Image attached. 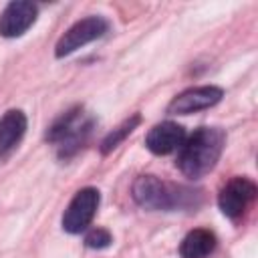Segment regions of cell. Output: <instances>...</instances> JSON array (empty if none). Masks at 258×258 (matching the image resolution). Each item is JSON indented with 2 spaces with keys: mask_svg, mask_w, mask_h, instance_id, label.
Returning <instances> with one entry per match:
<instances>
[{
  "mask_svg": "<svg viewBox=\"0 0 258 258\" xmlns=\"http://www.w3.org/2000/svg\"><path fill=\"white\" fill-rule=\"evenodd\" d=\"M226 143V133L218 127H200L194 135L181 143L177 155V167L185 177H202L214 169L222 155Z\"/></svg>",
  "mask_w": 258,
  "mask_h": 258,
  "instance_id": "6da1fadb",
  "label": "cell"
},
{
  "mask_svg": "<svg viewBox=\"0 0 258 258\" xmlns=\"http://www.w3.org/2000/svg\"><path fill=\"white\" fill-rule=\"evenodd\" d=\"M133 200L147 210H175L191 202V189L161 181L155 175H139L133 183Z\"/></svg>",
  "mask_w": 258,
  "mask_h": 258,
  "instance_id": "7a4b0ae2",
  "label": "cell"
},
{
  "mask_svg": "<svg viewBox=\"0 0 258 258\" xmlns=\"http://www.w3.org/2000/svg\"><path fill=\"white\" fill-rule=\"evenodd\" d=\"M89 127H91V121H85L83 119L81 109H73L67 115H62L50 127V131H48L46 137H48V141L56 143L58 153L62 157H67L75 149H79V145L85 141V137L89 133Z\"/></svg>",
  "mask_w": 258,
  "mask_h": 258,
  "instance_id": "3957f363",
  "label": "cell"
},
{
  "mask_svg": "<svg viewBox=\"0 0 258 258\" xmlns=\"http://www.w3.org/2000/svg\"><path fill=\"white\" fill-rule=\"evenodd\" d=\"M109 28V22L103 18V16H87L79 22H75L56 42L54 46V56L56 58H62L71 52H75L77 48L101 38Z\"/></svg>",
  "mask_w": 258,
  "mask_h": 258,
  "instance_id": "277c9868",
  "label": "cell"
},
{
  "mask_svg": "<svg viewBox=\"0 0 258 258\" xmlns=\"http://www.w3.org/2000/svg\"><path fill=\"white\" fill-rule=\"evenodd\" d=\"M99 191L95 187H83L75 194L69 208L62 214V228L69 234H81L93 220L99 208Z\"/></svg>",
  "mask_w": 258,
  "mask_h": 258,
  "instance_id": "5b68a950",
  "label": "cell"
},
{
  "mask_svg": "<svg viewBox=\"0 0 258 258\" xmlns=\"http://www.w3.org/2000/svg\"><path fill=\"white\" fill-rule=\"evenodd\" d=\"M254 198H256V183L248 177H234L220 189L218 204L226 218L236 220L246 212V208Z\"/></svg>",
  "mask_w": 258,
  "mask_h": 258,
  "instance_id": "8992f818",
  "label": "cell"
},
{
  "mask_svg": "<svg viewBox=\"0 0 258 258\" xmlns=\"http://www.w3.org/2000/svg\"><path fill=\"white\" fill-rule=\"evenodd\" d=\"M222 97H224V91L220 87H214V85L194 87V89H187V91L179 93L177 97H173L171 103L167 105V113L169 115H189V113L214 107L216 103H220Z\"/></svg>",
  "mask_w": 258,
  "mask_h": 258,
  "instance_id": "52a82bcc",
  "label": "cell"
},
{
  "mask_svg": "<svg viewBox=\"0 0 258 258\" xmlns=\"http://www.w3.org/2000/svg\"><path fill=\"white\" fill-rule=\"evenodd\" d=\"M36 6L26 0L10 2L0 14V36L16 38L24 34L36 20Z\"/></svg>",
  "mask_w": 258,
  "mask_h": 258,
  "instance_id": "ba28073f",
  "label": "cell"
},
{
  "mask_svg": "<svg viewBox=\"0 0 258 258\" xmlns=\"http://www.w3.org/2000/svg\"><path fill=\"white\" fill-rule=\"evenodd\" d=\"M183 141H185V131L181 125H177L173 121H163V123L151 127L145 137L147 149L155 155H167V153L179 149Z\"/></svg>",
  "mask_w": 258,
  "mask_h": 258,
  "instance_id": "9c48e42d",
  "label": "cell"
},
{
  "mask_svg": "<svg viewBox=\"0 0 258 258\" xmlns=\"http://www.w3.org/2000/svg\"><path fill=\"white\" fill-rule=\"evenodd\" d=\"M26 131V115L18 109H10L0 119V157L8 155Z\"/></svg>",
  "mask_w": 258,
  "mask_h": 258,
  "instance_id": "30bf717a",
  "label": "cell"
},
{
  "mask_svg": "<svg viewBox=\"0 0 258 258\" xmlns=\"http://www.w3.org/2000/svg\"><path fill=\"white\" fill-rule=\"evenodd\" d=\"M216 248V234L206 230V228H198L191 230L179 244V256L181 258H206L214 252Z\"/></svg>",
  "mask_w": 258,
  "mask_h": 258,
  "instance_id": "8fae6325",
  "label": "cell"
},
{
  "mask_svg": "<svg viewBox=\"0 0 258 258\" xmlns=\"http://www.w3.org/2000/svg\"><path fill=\"white\" fill-rule=\"evenodd\" d=\"M139 121H141V117H139V115H133L131 119L123 121L117 129H113V131L103 139V143H101V153L107 155L109 151H113V149H115V147H117V145H119V143H121V141H123V139L137 127V125H139Z\"/></svg>",
  "mask_w": 258,
  "mask_h": 258,
  "instance_id": "7c38bea8",
  "label": "cell"
},
{
  "mask_svg": "<svg viewBox=\"0 0 258 258\" xmlns=\"http://www.w3.org/2000/svg\"><path fill=\"white\" fill-rule=\"evenodd\" d=\"M111 242H113L111 234H109L107 230H103V228H95V230H91V232L85 236V244H87L89 248H97V250L107 248Z\"/></svg>",
  "mask_w": 258,
  "mask_h": 258,
  "instance_id": "4fadbf2b",
  "label": "cell"
}]
</instances>
